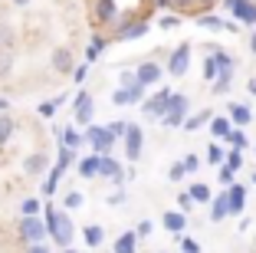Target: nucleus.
Here are the masks:
<instances>
[{
  "label": "nucleus",
  "instance_id": "f257e3e1",
  "mask_svg": "<svg viewBox=\"0 0 256 253\" xmlns=\"http://www.w3.org/2000/svg\"><path fill=\"white\" fill-rule=\"evenodd\" d=\"M46 233L53 237V243L60 246V250H69V243H72V237H76V223H72V217L66 214V210H56L53 204L46 207Z\"/></svg>",
  "mask_w": 256,
  "mask_h": 253
},
{
  "label": "nucleus",
  "instance_id": "f03ea898",
  "mask_svg": "<svg viewBox=\"0 0 256 253\" xmlns=\"http://www.w3.org/2000/svg\"><path fill=\"white\" fill-rule=\"evenodd\" d=\"M86 142L92 145V155H112V148H115V135L108 132V125L102 128V125H86Z\"/></svg>",
  "mask_w": 256,
  "mask_h": 253
},
{
  "label": "nucleus",
  "instance_id": "7ed1b4c3",
  "mask_svg": "<svg viewBox=\"0 0 256 253\" xmlns=\"http://www.w3.org/2000/svg\"><path fill=\"white\" fill-rule=\"evenodd\" d=\"M188 66H190V43L174 46V50H171V56H168L164 73L171 76V79H181V76H188Z\"/></svg>",
  "mask_w": 256,
  "mask_h": 253
},
{
  "label": "nucleus",
  "instance_id": "20e7f679",
  "mask_svg": "<svg viewBox=\"0 0 256 253\" xmlns=\"http://www.w3.org/2000/svg\"><path fill=\"white\" fill-rule=\"evenodd\" d=\"M168 109H171V92H168V89H158L154 96H148V99L142 102L144 119H164Z\"/></svg>",
  "mask_w": 256,
  "mask_h": 253
},
{
  "label": "nucleus",
  "instance_id": "39448f33",
  "mask_svg": "<svg viewBox=\"0 0 256 253\" xmlns=\"http://www.w3.org/2000/svg\"><path fill=\"white\" fill-rule=\"evenodd\" d=\"M122 148H125V155H128V161H132V164L142 158V148H144V132H142V125L128 122V132H125V138H122Z\"/></svg>",
  "mask_w": 256,
  "mask_h": 253
},
{
  "label": "nucleus",
  "instance_id": "423d86ee",
  "mask_svg": "<svg viewBox=\"0 0 256 253\" xmlns=\"http://www.w3.org/2000/svg\"><path fill=\"white\" fill-rule=\"evenodd\" d=\"M98 178L108 181V184H115V187H122L125 184V168H122L112 155H98Z\"/></svg>",
  "mask_w": 256,
  "mask_h": 253
},
{
  "label": "nucleus",
  "instance_id": "0eeeda50",
  "mask_svg": "<svg viewBox=\"0 0 256 253\" xmlns=\"http://www.w3.org/2000/svg\"><path fill=\"white\" fill-rule=\"evenodd\" d=\"M135 76H138V82H142L144 89H154V86H158V82L164 79V69H161V63H154V60H144V63H138Z\"/></svg>",
  "mask_w": 256,
  "mask_h": 253
},
{
  "label": "nucleus",
  "instance_id": "6e6552de",
  "mask_svg": "<svg viewBox=\"0 0 256 253\" xmlns=\"http://www.w3.org/2000/svg\"><path fill=\"white\" fill-rule=\"evenodd\" d=\"M20 237L26 240V243H43L46 237V220H40V217H20Z\"/></svg>",
  "mask_w": 256,
  "mask_h": 253
},
{
  "label": "nucleus",
  "instance_id": "1a4fd4ad",
  "mask_svg": "<svg viewBox=\"0 0 256 253\" xmlns=\"http://www.w3.org/2000/svg\"><path fill=\"white\" fill-rule=\"evenodd\" d=\"M224 7L234 14L236 23H256V0H224Z\"/></svg>",
  "mask_w": 256,
  "mask_h": 253
},
{
  "label": "nucleus",
  "instance_id": "9d476101",
  "mask_svg": "<svg viewBox=\"0 0 256 253\" xmlns=\"http://www.w3.org/2000/svg\"><path fill=\"white\" fill-rule=\"evenodd\" d=\"M72 112H76V125H92V115H96V102H92L89 92H79L72 102Z\"/></svg>",
  "mask_w": 256,
  "mask_h": 253
},
{
  "label": "nucleus",
  "instance_id": "9b49d317",
  "mask_svg": "<svg viewBox=\"0 0 256 253\" xmlns=\"http://www.w3.org/2000/svg\"><path fill=\"white\" fill-rule=\"evenodd\" d=\"M50 66H53L60 76H72V69H76L72 50H66V46H56V50H50Z\"/></svg>",
  "mask_w": 256,
  "mask_h": 253
},
{
  "label": "nucleus",
  "instance_id": "f8f14e48",
  "mask_svg": "<svg viewBox=\"0 0 256 253\" xmlns=\"http://www.w3.org/2000/svg\"><path fill=\"white\" fill-rule=\"evenodd\" d=\"M148 33V23L144 20H132V23H118V30H115L112 40H118V43H128V40H138Z\"/></svg>",
  "mask_w": 256,
  "mask_h": 253
},
{
  "label": "nucleus",
  "instance_id": "ddd939ff",
  "mask_svg": "<svg viewBox=\"0 0 256 253\" xmlns=\"http://www.w3.org/2000/svg\"><path fill=\"white\" fill-rule=\"evenodd\" d=\"M161 227L178 237V233L188 230V214H184V210H164V214H161Z\"/></svg>",
  "mask_w": 256,
  "mask_h": 253
},
{
  "label": "nucleus",
  "instance_id": "4468645a",
  "mask_svg": "<svg viewBox=\"0 0 256 253\" xmlns=\"http://www.w3.org/2000/svg\"><path fill=\"white\" fill-rule=\"evenodd\" d=\"M46 168H50V155H43V151H33V155L23 158V174H30V178L43 174Z\"/></svg>",
  "mask_w": 256,
  "mask_h": 253
},
{
  "label": "nucleus",
  "instance_id": "2eb2a0df",
  "mask_svg": "<svg viewBox=\"0 0 256 253\" xmlns=\"http://www.w3.org/2000/svg\"><path fill=\"white\" fill-rule=\"evenodd\" d=\"M226 201H230V217L243 214V210H246V187L243 184H230L226 187Z\"/></svg>",
  "mask_w": 256,
  "mask_h": 253
},
{
  "label": "nucleus",
  "instance_id": "dca6fc26",
  "mask_svg": "<svg viewBox=\"0 0 256 253\" xmlns=\"http://www.w3.org/2000/svg\"><path fill=\"white\" fill-rule=\"evenodd\" d=\"M96 20L98 23H115V20H118L115 0H96Z\"/></svg>",
  "mask_w": 256,
  "mask_h": 253
},
{
  "label": "nucleus",
  "instance_id": "f3484780",
  "mask_svg": "<svg viewBox=\"0 0 256 253\" xmlns=\"http://www.w3.org/2000/svg\"><path fill=\"white\" fill-rule=\"evenodd\" d=\"M226 119L234 122L236 128H246L250 122H253V112H250L246 105H240V102H230V115H226Z\"/></svg>",
  "mask_w": 256,
  "mask_h": 253
},
{
  "label": "nucleus",
  "instance_id": "a211bd4d",
  "mask_svg": "<svg viewBox=\"0 0 256 253\" xmlns=\"http://www.w3.org/2000/svg\"><path fill=\"white\" fill-rule=\"evenodd\" d=\"M60 142H62V148L79 151V148H82V142H86V135L76 132V128H60Z\"/></svg>",
  "mask_w": 256,
  "mask_h": 253
},
{
  "label": "nucleus",
  "instance_id": "6ab92c4d",
  "mask_svg": "<svg viewBox=\"0 0 256 253\" xmlns=\"http://www.w3.org/2000/svg\"><path fill=\"white\" fill-rule=\"evenodd\" d=\"M224 217H230V201H226V194H217L210 201V220H224Z\"/></svg>",
  "mask_w": 256,
  "mask_h": 253
},
{
  "label": "nucleus",
  "instance_id": "aec40b11",
  "mask_svg": "<svg viewBox=\"0 0 256 253\" xmlns=\"http://www.w3.org/2000/svg\"><path fill=\"white\" fill-rule=\"evenodd\" d=\"M230 132H234V122L224 119V115H214L210 119V135L214 138H230Z\"/></svg>",
  "mask_w": 256,
  "mask_h": 253
},
{
  "label": "nucleus",
  "instance_id": "412c9836",
  "mask_svg": "<svg viewBox=\"0 0 256 253\" xmlns=\"http://www.w3.org/2000/svg\"><path fill=\"white\" fill-rule=\"evenodd\" d=\"M214 119V112L210 109H204V112H194V115H190V119H184V132H197V128H200V125H207V122H210Z\"/></svg>",
  "mask_w": 256,
  "mask_h": 253
},
{
  "label": "nucleus",
  "instance_id": "4be33fe9",
  "mask_svg": "<svg viewBox=\"0 0 256 253\" xmlns=\"http://www.w3.org/2000/svg\"><path fill=\"white\" fill-rule=\"evenodd\" d=\"M188 191H190V197H194V204H210V201H214V191H210V184H204V181L190 184Z\"/></svg>",
  "mask_w": 256,
  "mask_h": 253
},
{
  "label": "nucleus",
  "instance_id": "5701e85b",
  "mask_svg": "<svg viewBox=\"0 0 256 253\" xmlns=\"http://www.w3.org/2000/svg\"><path fill=\"white\" fill-rule=\"evenodd\" d=\"M135 246H138V233L128 230V233H122V237L115 240L112 250H115V253H135Z\"/></svg>",
  "mask_w": 256,
  "mask_h": 253
},
{
  "label": "nucleus",
  "instance_id": "b1692460",
  "mask_svg": "<svg viewBox=\"0 0 256 253\" xmlns=\"http://www.w3.org/2000/svg\"><path fill=\"white\" fill-rule=\"evenodd\" d=\"M14 132H16V122L10 119L7 112H0V148H4V145L14 138Z\"/></svg>",
  "mask_w": 256,
  "mask_h": 253
},
{
  "label": "nucleus",
  "instance_id": "393cba45",
  "mask_svg": "<svg viewBox=\"0 0 256 253\" xmlns=\"http://www.w3.org/2000/svg\"><path fill=\"white\" fill-rule=\"evenodd\" d=\"M82 240L92 246V250H96V246H102V240H106V230H102L98 223H89V227L82 230Z\"/></svg>",
  "mask_w": 256,
  "mask_h": 253
},
{
  "label": "nucleus",
  "instance_id": "a878e982",
  "mask_svg": "<svg viewBox=\"0 0 256 253\" xmlns=\"http://www.w3.org/2000/svg\"><path fill=\"white\" fill-rule=\"evenodd\" d=\"M79 174L82 178H98V155H89L79 161Z\"/></svg>",
  "mask_w": 256,
  "mask_h": 253
},
{
  "label": "nucleus",
  "instance_id": "bb28decb",
  "mask_svg": "<svg viewBox=\"0 0 256 253\" xmlns=\"http://www.w3.org/2000/svg\"><path fill=\"white\" fill-rule=\"evenodd\" d=\"M10 46H14V27L7 17H0V50H10Z\"/></svg>",
  "mask_w": 256,
  "mask_h": 253
},
{
  "label": "nucleus",
  "instance_id": "cd10ccee",
  "mask_svg": "<svg viewBox=\"0 0 256 253\" xmlns=\"http://www.w3.org/2000/svg\"><path fill=\"white\" fill-rule=\"evenodd\" d=\"M14 63H16L14 50H0V79H7V76L14 73Z\"/></svg>",
  "mask_w": 256,
  "mask_h": 253
},
{
  "label": "nucleus",
  "instance_id": "c85d7f7f",
  "mask_svg": "<svg viewBox=\"0 0 256 253\" xmlns=\"http://www.w3.org/2000/svg\"><path fill=\"white\" fill-rule=\"evenodd\" d=\"M108 46V40L106 37H92V43H89V50H86V60H98V56H102V50H106Z\"/></svg>",
  "mask_w": 256,
  "mask_h": 253
},
{
  "label": "nucleus",
  "instance_id": "c756f323",
  "mask_svg": "<svg viewBox=\"0 0 256 253\" xmlns=\"http://www.w3.org/2000/svg\"><path fill=\"white\" fill-rule=\"evenodd\" d=\"M224 164H226V168H234V171H240V168H243V148H230L226 158H224Z\"/></svg>",
  "mask_w": 256,
  "mask_h": 253
},
{
  "label": "nucleus",
  "instance_id": "7c9ffc66",
  "mask_svg": "<svg viewBox=\"0 0 256 253\" xmlns=\"http://www.w3.org/2000/svg\"><path fill=\"white\" fill-rule=\"evenodd\" d=\"M184 178H188V168H184V161H174L171 168H168V181H174V184H181Z\"/></svg>",
  "mask_w": 256,
  "mask_h": 253
},
{
  "label": "nucleus",
  "instance_id": "2f4dec72",
  "mask_svg": "<svg viewBox=\"0 0 256 253\" xmlns=\"http://www.w3.org/2000/svg\"><path fill=\"white\" fill-rule=\"evenodd\" d=\"M197 27H204V30H220L224 20H220V17H210V14H200L197 17Z\"/></svg>",
  "mask_w": 256,
  "mask_h": 253
},
{
  "label": "nucleus",
  "instance_id": "473e14b6",
  "mask_svg": "<svg viewBox=\"0 0 256 253\" xmlns=\"http://www.w3.org/2000/svg\"><path fill=\"white\" fill-rule=\"evenodd\" d=\"M62 207H66V210H79V207H82V194H79V191H69L66 197H62Z\"/></svg>",
  "mask_w": 256,
  "mask_h": 253
},
{
  "label": "nucleus",
  "instance_id": "72a5a7b5",
  "mask_svg": "<svg viewBox=\"0 0 256 253\" xmlns=\"http://www.w3.org/2000/svg\"><path fill=\"white\" fill-rule=\"evenodd\" d=\"M204 79L207 82L217 79V60H214V53H207V60H204Z\"/></svg>",
  "mask_w": 256,
  "mask_h": 253
},
{
  "label": "nucleus",
  "instance_id": "f704fd0d",
  "mask_svg": "<svg viewBox=\"0 0 256 253\" xmlns=\"http://www.w3.org/2000/svg\"><path fill=\"white\" fill-rule=\"evenodd\" d=\"M36 210H40V201H36V197H26V201L20 204V217H36Z\"/></svg>",
  "mask_w": 256,
  "mask_h": 253
},
{
  "label": "nucleus",
  "instance_id": "c9c22d12",
  "mask_svg": "<svg viewBox=\"0 0 256 253\" xmlns=\"http://www.w3.org/2000/svg\"><path fill=\"white\" fill-rule=\"evenodd\" d=\"M224 158H226V155H224V148H220L217 142L207 148V161H210V164H224Z\"/></svg>",
  "mask_w": 256,
  "mask_h": 253
},
{
  "label": "nucleus",
  "instance_id": "e433bc0d",
  "mask_svg": "<svg viewBox=\"0 0 256 253\" xmlns=\"http://www.w3.org/2000/svg\"><path fill=\"white\" fill-rule=\"evenodd\" d=\"M144 92H148V89H144L142 82H135V86H128V99H132V105H135V102H144Z\"/></svg>",
  "mask_w": 256,
  "mask_h": 253
},
{
  "label": "nucleus",
  "instance_id": "4c0bfd02",
  "mask_svg": "<svg viewBox=\"0 0 256 253\" xmlns=\"http://www.w3.org/2000/svg\"><path fill=\"white\" fill-rule=\"evenodd\" d=\"M178 207H181L184 214H188V210L194 207V197H190V191H181V194H178Z\"/></svg>",
  "mask_w": 256,
  "mask_h": 253
},
{
  "label": "nucleus",
  "instance_id": "58836bf2",
  "mask_svg": "<svg viewBox=\"0 0 256 253\" xmlns=\"http://www.w3.org/2000/svg\"><path fill=\"white\" fill-rule=\"evenodd\" d=\"M108 132H112L115 135V142H118V138H125V132H128V122H112V125H108Z\"/></svg>",
  "mask_w": 256,
  "mask_h": 253
},
{
  "label": "nucleus",
  "instance_id": "ea45409f",
  "mask_svg": "<svg viewBox=\"0 0 256 253\" xmlns=\"http://www.w3.org/2000/svg\"><path fill=\"white\" fill-rule=\"evenodd\" d=\"M234 168H226V164H220V174H217V178H220V184H226V187H230V184H234Z\"/></svg>",
  "mask_w": 256,
  "mask_h": 253
},
{
  "label": "nucleus",
  "instance_id": "a19ab883",
  "mask_svg": "<svg viewBox=\"0 0 256 253\" xmlns=\"http://www.w3.org/2000/svg\"><path fill=\"white\" fill-rule=\"evenodd\" d=\"M56 109H60V99H56V102H43L40 105V115H43V119H53Z\"/></svg>",
  "mask_w": 256,
  "mask_h": 253
},
{
  "label": "nucleus",
  "instance_id": "79ce46f5",
  "mask_svg": "<svg viewBox=\"0 0 256 253\" xmlns=\"http://www.w3.org/2000/svg\"><path fill=\"white\" fill-rule=\"evenodd\" d=\"M135 82H138L135 69H128V73H122V76H118V86H122V89H128V86H135Z\"/></svg>",
  "mask_w": 256,
  "mask_h": 253
},
{
  "label": "nucleus",
  "instance_id": "37998d69",
  "mask_svg": "<svg viewBox=\"0 0 256 253\" xmlns=\"http://www.w3.org/2000/svg\"><path fill=\"white\" fill-rule=\"evenodd\" d=\"M112 102H115V105H132V99H128V89H122V86H118V89L112 92Z\"/></svg>",
  "mask_w": 256,
  "mask_h": 253
},
{
  "label": "nucleus",
  "instance_id": "c03bdc74",
  "mask_svg": "<svg viewBox=\"0 0 256 253\" xmlns=\"http://www.w3.org/2000/svg\"><path fill=\"white\" fill-rule=\"evenodd\" d=\"M178 243L184 246V253H200V243H197V240H188V237H178Z\"/></svg>",
  "mask_w": 256,
  "mask_h": 253
},
{
  "label": "nucleus",
  "instance_id": "a18cd8bd",
  "mask_svg": "<svg viewBox=\"0 0 256 253\" xmlns=\"http://www.w3.org/2000/svg\"><path fill=\"white\" fill-rule=\"evenodd\" d=\"M178 23H181V20H178V17L164 14V17H161V20H158V27H161V30H174V27H178Z\"/></svg>",
  "mask_w": 256,
  "mask_h": 253
},
{
  "label": "nucleus",
  "instance_id": "49530a36",
  "mask_svg": "<svg viewBox=\"0 0 256 253\" xmlns=\"http://www.w3.org/2000/svg\"><path fill=\"white\" fill-rule=\"evenodd\" d=\"M230 82H234V79H214V92H217V96L230 92Z\"/></svg>",
  "mask_w": 256,
  "mask_h": 253
},
{
  "label": "nucleus",
  "instance_id": "de8ad7c7",
  "mask_svg": "<svg viewBox=\"0 0 256 253\" xmlns=\"http://www.w3.org/2000/svg\"><path fill=\"white\" fill-rule=\"evenodd\" d=\"M86 76H89V63H82V66L72 69V79H76V82H86Z\"/></svg>",
  "mask_w": 256,
  "mask_h": 253
},
{
  "label": "nucleus",
  "instance_id": "09e8293b",
  "mask_svg": "<svg viewBox=\"0 0 256 253\" xmlns=\"http://www.w3.org/2000/svg\"><path fill=\"white\" fill-rule=\"evenodd\" d=\"M151 230H154V223H151V220H142V223H138V237H151Z\"/></svg>",
  "mask_w": 256,
  "mask_h": 253
},
{
  "label": "nucleus",
  "instance_id": "8fccbe9b",
  "mask_svg": "<svg viewBox=\"0 0 256 253\" xmlns=\"http://www.w3.org/2000/svg\"><path fill=\"white\" fill-rule=\"evenodd\" d=\"M184 168H188V174L197 171V168H200V158H197V155H188V158H184Z\"/></svg>",
  "mask_w": 256,
  "mask_h": 253
},
{
  "label": "nucleus",
  "instance_id": "3c124183",
  "mask_svg": "<svg viewBox=\"0 0 256 253\" xmlns=\"http://www.w3.org/2000/svg\"><path fill=\"white\" fill-rule=\"evenodd\" d=\"M128 201V194L125 191H115V194H108V204H112V207H115V204H125Z\"/></svg>",
  "mask_w": 256,
  "mask_h": 253
},
{
  "label": "nucleus",
  "instance_id": "603ef678",
  "mask_svg": "<svg viewBox=\"0 0 256 253\" xmlns=\"http://www.w3.org/2000/svg\"><path fill=\"white\" fill-rule=\"evenodd\" d=\"M171 4H174V7H178V10H188L190 4H194V0H171Z\"/></svg>",
  "mask_w": 256,
  "mask_h": 253
},
{
  "label": "nucleus",
  "instance_id": "864d4df0",
  "mask_svg": "<svg viewBox=\"0 0 256 253\" xmlns=\"http://www.w3.org/2000/svg\"><path fill=\"white\" fill-rule=\"evenodd\" d=\"M26 253H50V250H46L43 243H33V246H30V250H26Z\"/></svg>",
  "mask_w": 256,
  "mask_h": 253
},
{
  "label": "nucleus",
  "instance_id": "5fc2aeb1",
  "mask_svg": "<svg viewBox=\"0 0 256 253\" xmlns=\"http://www.w3.org/2000/svg\"><path fill=\"white\" fill-rule=\"evenodd\" d=\"M246 89H250V96H256V76H253V79L246 82Z\"/></svg>",
  "mask_w": 256,
  "mask_h": 253
},
{
  "label": "nucleus",
  "instance_id": "6e6d98bb",
  "mask_svg": "<svg viewBox=\"0 0 256 253\" xmlns=\"http://www.w3.org/2000/svg\"><path fill=\"white\" fill-rule=\"evenodd\" d=\"M14 7H26V4H33V0H10Z\"/></svg>",
  "mask_w": 256,
  "mask_h": 253
},
{
  "label": "nucleus",
  "instance_id": "4d7b16f0",
  "mask_svg": "<svg viewBox=\"0 0 256 253\" xmlns=\"http://www.w3.org/2000/svg\"><path fill=\"white\" fill-rule=\"evenodd\" d=\"M250 50H253V53H256V30H253V33H250Z\"/></svg>",
  "mask_w": 256,
  "mask_h": 253
},
{
  "label": "nucleus",
  "instance_id": "13d9d810",
  "mask_svg": "<svg viewBox=\"0 0 256 253\" xmlns=\"http://www.w3.org/2000/svg\"><path fill=\"white\" fill-rule=\"evenodd\" d=\"M200 4H207V7H214V4H217V0H200Z\"/></svg>",
  "mask_w": 256,
  "mask_h": 253
},
{
  "label": "nucleus",
  "instance_id": "bf43d9fd",
  "mask_svg": "<svg viewBox=\"0 0 256 253\" xmlns=\"http://www.w3.org/2000/svg\"><path fill=\"white\" fill-rule=\"evenodd\" d=\"M60 253H76V250H60Z\"/></svg>",
  "mask_w": 256,
  "mask_h": 253
},
{
  "label": "nucleus",
  "instance_id": "052dcab7",
  "mask_svg": "<svg viewBox=\"0 0 256 253\" xmlns=\"http://www.w3.org/2000/svg\"><path fill=\"white\" fill-rule=\"evenodd\" d=\"M253 184H256V174H253Z\"/></svg>",
  "mask_w": 256,
  "mask_h": 253
}]
</instances>
